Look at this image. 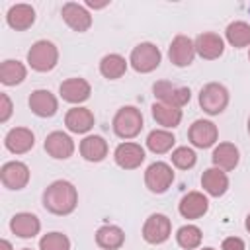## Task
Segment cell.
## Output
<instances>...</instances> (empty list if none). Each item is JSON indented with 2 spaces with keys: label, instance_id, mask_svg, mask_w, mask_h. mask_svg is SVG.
<instances>
[{
  "label": "cell",
  "instance_id": "836d02e7",
  "mask_svg": "<svg viewBox=\"0 0 250 250\" xmlns=\"http://www.w3.org/2000/svg\"><path fill=\"white\" fill-rule=\"evenodd\" d=\"M39 250H70V238L62 232H47L39 238Z\"/></svg>",
  "mask_w": 250,
  "mask_h": 250
},
{
  "label": "cell",
  "instance_id": "cb8c5ba5",
  "mask_svg": "<svg viewBox=\"0 0 250 250\" xmlns=\"http://www.w3.org/2000/svg\"><path fill=\"white\" fill-rule=\"evenodd\" d=\"M211 160H213L215 168H221L223 172H230V170H234L238 166V160H240L238 146L232 145V143H219L213 148Z\"/></svg>",
  "mask_w": 250,
  "mask_h": 250
},
{
  "label": "cell",
  "instance_id": "74e56055",
  "mask_svg": "<svg viewBox=\"0 0 250 250\" xmlns=\"http://www.w3.org/2000/svg\"><path fill=\"white\" fill-rule=\"evenodd\" d=\"M244 227H246V230L250 232V213L246 215V221H244Z\"/></svg>",
  "mask_w": 250,
  "mask_h": 250
},
{
  "label": "cell",
  "instance_id": "7a4b0ae2",
  "mask_svg": "<svg viewBox=\"0 0 250 250\" xmlns=\"http://www.w3.org/2000/svg\"><path fill=\"white\" fill-rule=\"evenodd\" d=\"M143 125H145L143 113L135 105H123V107H119L117 113L113 115V121H111L113 133L119 139H123V141L135 139L143 131Z\"/></svg>",
  "mask_w": 250,
  "mask_h": 250
},
{
  "label": "cell",
  "instance_id": "7c38bea8",
  "mask_svg": "<svg viewBox=\"0 0 250 250\" xmlns=\"http://www.w3.org/2000/svg\"><path fill=\"white\" fill-rule=\"evenodd\" d=\"M61 16L64 20V23L78 33H84L92 27V16L86 10V6L78 4V2H66L61 8Z\"/></svg>",
  "mask_w": 250,
  "mask_h": 250
},
{
  "label": "cell",
  "instance_id": "4316f807",
  "mask_svg": "<svg viewBox=\"0 0 250 250\" xmlns=\"http://www.w3.org/2000/svg\"><path fill=\"white\" fill-rule=\"evenodd\" d=\"M96 244L104 250H117L125 244V232L117 225H104L96 230Z\"/></svg>",
  "mask_w": 250,
  "mask_h": 250
},
{
  "label": "cell",
  "instance_id": "83f0119b",
  "mask_svg": "<svg viewBox=\"0 0 250 250\" xmlns=\"http://www.w3.org/2000/svg\"><path fill=\"white\" fill-rule=\"evenodd\" d=\"M27 76V68L23 62L14 61V59H6L0 64V82L4 86H18L25 80Z\"/></svg>",
  "mask_w": 250,
  "mask_h": 250
},
{
  "label": "cell",
  "instance_id": "5bb4252c",
  "mask_svg": "<svg viewBox=\"0 0 250 250\" xmlns=\"http://www.w3.org/2000/svg\"><path fill=\"white\" fill-rule=\"evenodd\" d=\"M45 152L55 160H66L74 154V141L62 131H53L45 137Z\"/></svg>",
  "mask_w": 250,
  "mask_h": 250
},
{
  "label": "cell",
  "instance_id": "4dcf8cb0",
  "mask_svg": "<svg viewBox=\"0 0 250 250\" xmlns=\"http://www.w3.org/2000/svg\"><path fill=\"white\" fill-rule=\"evenodd\" d=\"M225 39L229 41V45H232L236 49L248 47L250 45V23L240 21V20L229 23L225 29Z\"/></svg>",
  "mask_w": 250,
  "mask_h": 250
},
{
  "label": "cell",
  "instance_id": "60d3db41",
  "mask_svg": "<svg viewBox=\"0 0 250 250\" xmlns=\"http://www.w3.org/2000/svg\"><path fill=\"white\" fill-rule=\"evenodd\" d=\"M248 61H250V51H248Z\"/></svg>",
  "mask_w": 250,
  "mask_h": 250
},
{
  "label": "cell",
  "instance_id": "ba28073f",
  "mask_svg": "<svg viewBox=\"0 0 250 250\" xmlns=\"http://www.w3.org/2000/svg\"><path fill=\"white\" fill-rule=\"evenodd\" d=\"M172 234V221L162 213H152L143 225V238L148 244H162Z\"/></svg>",
  "mask_w": 250,
  "mask_h": 250
},
{
  "label": "cell",
  "instance_id": "277c9868",
  "mask_svg": "<svg viewBox=\"0 0 250 250\" xmlns=\"http://www.w3.org/2000/svg\"><path fill=\"white\" fill-rule=\"evenodd\" d=\"M160 61H162V53L150 41L139 43L137 47H133V51L129 55V64L133 66V70H137L141 74H148V72L156 70L160 66Z\"/></svg>",
  "mask_w": 250,
  "mask_h": 250
},
{
  "label": "cell",
  "instance_id": "d4e9b609",
  "mask_svg": "<svg viewBox=\"0 0 250 250\" xmlns=\"http://www.w3.org/2000/svg\"><path fill=\"white\" fill-rule=\"evenodd\" d=\"M80 156L88 162H102L107 156V141L100 135H86L80 141Z\"/></svg>",
  "mask_w": 250,
  "mask_h": 250
},
{
  "label": "cell",
  "instance_id": "484cf974",
  "mask_svg": "<svg viewBox=\"0 0 250 250\" xmlns=\"http://www.w3.org/2000/svg\"><path fill=\"white\" fill-rule=\"evenodd\" d=\"M152 117L158 125H162V129H176L180 123H182V109L180 107H174V105H168V104H162V102H154L152 104Z\"/></svg>",
  "mask_w": 250,
  "mask_h": 250
},
{
  "label": "cell",
  "instance_id": "ac0fdd59",
  "mask_svg": "<svg viewBox=\"0 0 250 250\" xmlns=\"http://www.w3.org/2000/svg\"><path fill=\"white\" fill-rule=\"evenodd\" d=\"M178 211H180V215L184 219H189V221L199 219V217H203L209 211V199L201 191H188L180 199Z\"/></svg>",
  "mask_w": 250,
  "mask_h": 250
},
{
  "label": "cell",
  "instance_id": "b9f144b4",
  "mask_svg": "<svg viewBox=\"0 0 250 250\" xmlns=\"http://www.w3.org/2000/svg\"><path fill=\"white\" fill-rule=\"evenodd\" d=\"M21 250H31V248H21Z\"/></svg>",
  "mask_w": 250,
  "mask_h": 250
},
{
  "label": "cell",
  "instance_id": "2e32d148",
  "mask_svg": "<svg viewBox=\"0 0 250 250\" xmlns=\"http://www.w3.org/2000/svg\"><path fill=\"white\" fill-rule=\"evenodd\" d=\"M59 94H61V98H62L64 102L74 104V105H80V104H84V102L90 98L92 86H90L88 80L78 78V76H76V78H66V80L61 82Z\"/></svg>",
  "mask_w": 250,
  "mask_h": 250
},
{
  "label": "cell",
  "instance_id": "52a82bcc",
  "mask_svg": "<svg viewBox=\"0 0 250 250\" xmlns=\"http://www.w3.org/2000/svg\"><path fill=\"white\" fill-rule=\"evenodd\" d=\"M174 182V170L168 162L156 160L145 170V186L152 193H164Z\"/></svg>",
  "mask_w": 250,
  "mask_h": 250
},
{
  "label": "cell",
  "instance_id": "8fae6325",
  "mask_svg": "<svg viewBox=\"0 0 250 250\" xmlns=\"http://www.w3.org/2000/svg\"><path fill=\"white\" fill-rule=\"evenodd\" d=\"M113 160L119 168L123 170H135L145 162V148L139 143L125 141L115 146L113 150Z\"/></svg>",
  "mask_w": 250,
  "mask_h": 250
},
{
  "label": "cell",
  "instance_id": "44dd1931",
  "mask_svg": "<svg viewBox=\"0 0 250 250\" xmlns=\"http://www.w3.org/2000/svg\"><path fill=\"white\" fill-rule=\"evenodd\" d=\"M229 186H230L229 176H227V172H223L221 168L211 166V168H207V170L201 174V188H203V191H205L207 195H211V197H221V195H225L227 189H229Z\"/></svg>",
  "mask_w": 250,
  "mask_h": 250
},
{
  "label": "cell",
  "instance_id": "7402d4cb",
  "mask_svg": "<svg viewBox=\"0 0 250 250\" xmlns=\"http://www.w3.org/2000/svg\"><path fill=\"white\" fill-rule=\"evenodd\" d=\"M10 230L20 238H33L41 230V221L37 215L21 211L10 219Z\"/></svg>",
  "mask_w": 250,
  "mask_h": 250
},
{
  "label": "cell",
  "instance_id": "1f68e13d",
  "mask_svg": "<svg viewBox=\"0 0 250 250\" xmlns=\"http://www.w3.org/2000/svg\"><path fill=\"white\" fill-rule=\"evenodd\" d=\"M201 240H203V232L195 225H184L176 232V242L184 250H195V248H199L201 246Z\"/></svg>",
  "mask_w": 250,
  "mask_h": 250
},
{
  "label": "cell",
  "instance_id": "ab89813d",
  "mask_svg": "<svg viewBox=\"0 0 250 250\" xmlns=\"http://www.w3.org/2000/svg\"><path fill=\"white\" fill-rule=\"evenodd\" d=\"M246 127H248V133H250V117H248V125Z\"/></svg>",
  "mask_w": 250,
  "mask_h": 250
},
{
  "label": "cell",
  "instance_id": "5b68a950",
  "mask_svg": "<svg viewBox=\"0 0 250 250\" xmlns=\"http://www.w3.org/2000/svg\"><path fill=\"white\" fill-rule=\"evenodd\" d=\"M229 90L219 82H209L199 90V107L207 115H219L229 105Z\"/></svg>",
  "mask_w": 250,
  "mask_h": 250
},
{
  "label": "cell",
  "instance_id": "d590c367",
  "mask_svg": "<svg viewBox=\"0 0 250 250\" xmlns=\"http://www.w3.org/2000/svg\"><path fill=\"white\" fill-rule=\"evenodd\" d=\"M223 250H246V244L240 236H227L221 244Z\"/></svg>",
  "mask_w": 250,
  "mask_h": 250
},
{
  "label": "cell",
  "instance_id": "d6a6232c",
  "mask_svg": "<svg viewBox=\"0 0 250 250\" xmlns=\"http://www.w3.org/2000/svg\"><path fill=\"white\" fill-rule=\"evenodd\" d=\"M172 164L176 166V168H180V170H189V168H193L195 166V162H197V154H195V150L193 148H189V146H176L174 150H172Z\"/></svg>",
  "mask_w": 250,
  "mask_h": 250
},
{
  "label": "cell",
  "instance_id": "9a60e30c",
  "mask_svg": "<svg viewBox=\"0 0 250 250\" xmlns=\"http://www.w3.org/2000/svg\"><path fill=\"white\" fill-rule=\"evenodd\" d=\"M195 53L205 61H215L225 53V39L219 33L203 31L193 39Z\"/></svg>",
  "mask_w": 250,
  "mask_h": 250
},
{
  "label": "cell",
  "instance_id": "6da1fadb",
  "mask_svg": "<svg viewBox=\"0 0 250 250\" xmlns=\"http://www.w3.org/2000/svg\"><path fill=\"white\" fill-rule=\"evenodd\" d=\"M78 205V191L68 180H55L43 191V207L53 215H70Z\"/></svg>",
  "mask_w": 250,
  "mask_h": 250
},
{
  "label": "cell",
  "instance_id": "9c48e42d",
  "mask_svg": "<svg viewBox=\"0 0 250 250\" xmlns=\"http://www.w3.org/2000/svg\"><path fill=\"white\" fill-rule=\"evenodd\" d=\"M29 166L25 162H20V160H10V162H4L2 168H0V180H2V186L8 188V189H23L27 184H29Z\"/></svg>",
  "mask_w": 250,
  "mask_h": 250
},
{
  "label": "cell",
  "instance_id": "f35d334b",
  "mask_svg": "<svg viewBox=\"0 0 250 250\" xmlns=\"http://www.w3.org/2000/svg\"><path fill=\"white\" fill-rule=\"evenodd\" d=\"M199 250H215V248H211V246H205V248H199Z\"/></svg>",
  "mask_w": 250,
  "mask_h": 250
},
{
  "label": "cell",
  "instance_id": "8d00e7d4",
  "mask_svg": "<svg viewBox=\"0 0 250 250\" xmlns=\"http://www.w3.org/2000/svg\"><path fill=\"white\" fill-rule=\"evenodd\" d=\"M0 248H2V250H14L12 244H10V240H6V238L0 240Z\"/></svg>",
  "mask_w": 250,
  "mask_h": 250
},
{
  "label": "cell",
  "instance_id": "f1b7e54d",
  "mask_svg": "<svg viewBox=\"0 0 250 250\" xmlns=\"http://www.w3.org/2000/svg\"><path fill=\"white\" fill-rule=\"evenodd\" d=\"M127 62L129 61H125L123 55L109 53V55L102 57V61H100V72L107 80H117L127 72Z\"/></svg>",
  "mask_w": 250,
  "mask_h": 250
},
{
  "label": "cell",
  "instance_id": "d6986e66",
  "mask_svg": "<svg viewBox=\"0 0 250 250\" xmlns=\"http://www.w3.org/2000/svg\"><path fill=\"white\" fill-rule=\"evenodd\" d=\"M33 145H35V135L27 127H14L4 137V146L12 154H25L33 148Z\"/></svg>",
  "mask_w": 250,
  "mask_h": 250
},
{
  "label": "cell",
  "instance_id": "603a6c76",
  "mask_svg": "<svg viewBox=\"0 0 250 250\" xmlns=\"http://www.w3.org/2000/svg\"><path fill=\"white\" fill-rule=\"evenodd\" d=\"M6 23L16 31H25L35 23V8L31 4H14L6 12Z\"/></svg>",
  "mask_w": 250,
  "mask_h": 250
},
{
  "label": "cell",
  "instance_id": "8992f818",
  "mask_svg": "<svg viewBox=\"0 0 250 250\" xmlns=\"http://www.w3.org/2000/svg\"><path fill=\"white\" fill-rule=\"evenodd\" d=\"M152 94L158 102L162 104H168V105H174V107H184L186 104H189L191 100V90L188 86H178V84H172L168 80H158L152 84Z\"/></svg>",
  "mask_w": 250,
  "mask_h": 250
},
{
  "label": "cell",
  "instance_id": "30bf717a",
  "mask_svg": "<svg viewBox=\"0 0 250 250\" xmlns=\"http://www.w3.org/2000/svg\"><path fill=\"white\" fill-rule=\"evenodd\" d=\"M188 139L195 148H209L219 139V129L209 119H195L188 129Z\"/></svg>",
  "mask_w": 250,
  "mask_h": 250
},
{
  "label": "cell",
  "instance_id": "3957f363",
  "mask_svg": "<svg viewBox=\"0 0 250 250\" xmlns=\"http://www.w3.org/2000/svg\"><path fill=\"white\" fill-rule=\"evenodd\" d=\"M59 62V49L53 41L39 39L27 51V64L35 72H51Z\"/></svg>",
  "mask_w": 250,
  "mask_h": 250
},
{
  "label": "cell",
  "instance_id": "e0dca14e",
  "mask_svg": "<svg viewBox=\"0 0 250 250\" xmlns=\"http://www.w3.org/2000/svg\"><path fill=\"white\" fill-rule=\"evenodd\" d=\"M29 109L37 115V117H53L59 109V100L53 92L45 90V88H39V90H33L29 94Z\"/></svg>",
  "mask_w": 250,
  "mask_h": 250
},
{
  "label": "cell",
  "instance_id": "4fadbf2b",
  "mask_svg": "<svg viewBox=\"0 0 250 250\" xmlns=\"http://www.w3.org/2000/svg\"><path fill=\"white\" fill-rule=\"evenodd\" d=\"M195 45L188 35H176L168 47V59L174 66H189L195 59Z\"/></svg>",
  "mask_w": 250,
  "mask_h": 250
},
{
  "label": "cell",
  "instance_id": "ffe728a7",
  "mask_svg": "<svg viewBox=\"0 0 250 250\" xmlns=\"http://www.w3.org/2000/svg\"><path fill=\"white\" fill-rule=\"evenodd\" d=\"M94 113L88 109V107H82V105H74L66 111L64 115V125L70 133H76V135H86L92 127H94Z\"/></svg>",
  "mask_w": 250,
  "mask_h": 250
},
{
  "label": "cell",
  "instance_id": "e575fe53",
  "mask_svg": "<svg viewBox=\"0 0 250 250\" xmlns=\"http://www.w3.org/2000/svg\"><path fill=\"white\" fill-rule=\"evenodd\" d=\"M12 111H14L12 100H10V96L6 92H2L0 94V123H6L10 119V115H12Z\"/></svg>",
  "mask_w": 250,
  "mask_h": 250
},
{
  "label": "cell",
  "instance_id": "f546056e",
  "mask_svg": "<svg viewBox=\"0 0 250 250\" xmlns=\"http://www.w3.org/2000/svg\"><path fill=\"white\" fill-rule=\"evenodd\" d=\"M176 145V137L168 129H154L146 137V148L154 154H166Z\"/></svg>",
  "mask_w": 250,
  "mask_h": 250
}]
</instances>
